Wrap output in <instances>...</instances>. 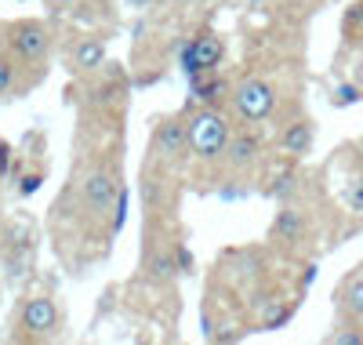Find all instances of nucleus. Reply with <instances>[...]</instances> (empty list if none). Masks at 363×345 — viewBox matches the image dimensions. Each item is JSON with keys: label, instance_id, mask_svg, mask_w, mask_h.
<instances>
[{"label": "nucleus", "instance_id": "26", "mask_svg": "<svg viewBox=\"0 0 363 345\" xmlns=\"http://www.w3.org/2000/svg\"><path fill=\"white\" fill-rule=\"evenodd\" d=\"M251 4H258V0H251Z\"/></svg>", "mask_w": 363, "mask_h": 345}, {"label": "nucleus", "instance_id": "17", "mask_svg": "<svg viewBox=\"0 0 363 345\" xmlns=\"http://www.w3.org/2000/svg\"><path fill=\"white\" fill-rule=\"evenodd\" d=\"M11 87H15V66L8 58H0V99L11 95Z\"/></svg>", "mask_w": 363, "mask_h": 345}, {"label": "nucleus", "instance_id": "5", "mask_svg": "<svg viewBox=\"0 0 363 345\" xmlns=\"http://www.w3.org/2000/svg\"><path fill=\"white\" fill-rule=\"evenodd\" d=\"M189 149V124H182L174 116L160 120L157 131H153V153L160 160H182Z\"/></svg>", "mask_w": 363, "mask_h": 345}, {"label": "nucleus", "instance_id": "19", "mask_svg": "<svg viewBox=\"0 0 363 345\" xmlns=\"http://www.w3.org/2000/svg\"><path fill=\"white\" fill-rule=\"evenodd\" d=\"M345 200H349V207H352L356 214H363V178L349 185V193H345Z\"/></svg>", "mask_w": 363, "mask_h": 345}, {"label": "nucleus", "instance_id": "6", "mask_svg": "<svg viewBox=\"0 0 363 345\" xmlns=\"http://www.w3.org/2000/svg\"><path fill=\"white\" fill-rule=\"evenodd\" d=\"M116 197H120V185H116L113 171L95 168V171H91V175L84 178V200H87V207H91V211H99V214L113 211Z\"/></svg>", "mask_w": 363, "mask_h": 345}, {"label": "nucleus", "instance_id": "23", "mask_svg": "<svg viewBox=\"0 0 363 345\" xmlns=\"http://www.w3.org/2000/svg\"><path fill=\"white\" fill-rule=\"evenodd\" d=\"M149 4H153V0H128V8H135V11H145Z\"/></svg>", "mask_w": 363, "mask_h": 345}, {"label": "nucleus", "instance_id": "21", "mask_svg": "<svg viewBox=\"0 0 363 345\" xmlns=\"http://www.w3.org/2000/svg\"><path fill=\"white\" fill-rule=\"evenodd\" d=\"M40 182H44L40 175H26V178H22V190H18V193H22V197H29V193H37V185H40Z\"/></svg>", "mask_w": 363, "mask_h": 345}, {"label": "nucleus", "instance_id": "10", "mask_svg": "<svg viewBox=\"0 0 363 345\" xmlns=\"http://www.w3.org/2000/svg\"><path fill=\"white\" fill-rule=\"evenodd\" d=\"M102 62H106V44L102 40L87 37V40L77 44V51H73V70L77 73H91V70H99Z\"/></svg>", "mask_w": 363, "mask_h": 345}, {"label": "nucleus", "instance_id": "8", "mask_svg": "<svg viewBox=\"0 0 363 345\" xmlns=\"http://www.w3.org/2000/svg\"><path fill=\"white\" fill-rule=\"evenodd\" d=\"M301 236H306V214H301L298 207H280L277 218H272V240L298 243Z\"/></svg>", "mask_w": 363, "mask_h": 345}, {"label": "nucleus", "instance_id": "20", "mask_svg": "<svg viewBox=\"0 0 363 345\" xmlns=\"http://www.w3.org/2000/svg\"><path fill=\"white\" fill-rule=\"evenodd\" d=\"M327 341H342V345H359L363 341V331H330Z\"/></svg>", "mask_w": 363, "mask_h": 345}, {"label": "nucleus", "instance_id": "13", "mask_svg": "<svg viewBox=\"0 0 363 345\" xmlns=\"http://www.w3.org/2000/svg\"><path fill=\"white\" fill-rule=\"evenodd\" d=\"M149 273H153V280H171V276H178L174 247H171V251H157L153 262H149Z\"/></svg>", "mask_w": 363, "mask_h": 345}, {"label": "nucleus", "instance_id": "11", "mask_svg": "<svg viewBox=\"0 0 363 345\" xmlns=\"http://www.w3.org/2000/svg\"><path fill=\"white\" fill-rule=\"evenodd\" d=\"M189 91H193V99L200 106H218V99L225 95V84L218 77H211V73H200V77H189Z\"/></svg>", "mask_w": 363, "mask_h": 345}, {"label": "nucleus", "instance_id": "24", "mask_svg": "<svg viewBox=\"0 0 363 345\" xmlns=\"http://www.w3.org/2000/svg\"><path fill=\"white\" fill-rule=\"evenodd\" d=\"M167 4H189V0H167Z\"/></svg>", "mask_w": 363, "mask_h": 345}, {"label": "nucleus", "instance_id": "3", "mask_svg": "<svg viewBox=\"0 0 363 345\" xmlns=\"http://www.w3.org/2000/svg\"><path fill=\"white\" fill-rule=\"evenodd\" d=\"M225 55V44L218 33H200L193 44L182 48V70H186V77H200V73H215L218 62Z\"/></svg>", "mask_w": 363, "mask_h": 345}, {"label": "nucleus", "instance_id": "7", "mask_svg": "<svg viewBox=\"0 0 363 345\" xmlns=\"http://www.w3.org/2000/svg\"><path fill=\"white\" fill-rule=\"evenodd\" d=\"M18 320H22V327H26L29 334L44 338V334H51V331L58 327V305H55L48 295H33V298H26Z\"/></svg>", "mask_w": 363, "mask_h": 345}, {"label": "nucleus", "instance_id": "15", "mask_svg": "<svg viewBox=\"0 0 363 345\" xmlns=\"http://www.w3.org/2000/svg\"><path fill=\"white\" fill-rule=\"evenodd\" d=\"M359 99H363V84H345V87L335 91V106H352Z\"/></svg>", "mask_w": 363, "mask_h": 345}, {"label": "nucleus", "instance_id": "12", "mask_svg": "<svg viewBox=\"0 0 363 345\" xmlns=\"http://www.w3.org/2000/svg\"><path fill=\"white\" fill-rule=\"evenodd\" d=\"M225 153H229V164H233V168H244V164H251L255 156H258V142H255L251 135H240V138L229 142Z\"/></svg>", "mask_w": 363, "mask_h": 345}, {"label": "nucleus", "instance_id": "25", "mask_svg": "<svg viewBox=\"0 0 363 345\" xmlns=\"http://www.w3.org/2000/svg\"><path fill=\"white\" fill-rule=\"evenodd\" d=\"M58 4H73V0H58Z\"/></svg>", "mask_w": 363, "mask_h": 345}, {"label": "nucleus", "instance_id": "16", "mask_svg": "<svg viewBox=\"0 0 363 345\" xmlns=\"http://www.w3.org/2000/svg\"><path fill=\"white\" fill-rule=\"evenodd\" d=\"M124 218H128V190H120V197L113 204V233L124 229Z\"/></svg>", "mask_w": 363, "mask_h": 345}, {"label": "nucleus", "instance_id": "22", "mask_svg": "<svg viewBox=\"0 0 363 345\" xmlns=\"http://www.w3.org/2000/svg\"><path fill=\"white\" fill-rule=\"evenodd\" d=\"M8 164H11V149H8V142H0V175L8 171Z\"/></svg>", "mask_w": 363, "mask_h": 345}, {"label": "nucleus", "instance_id": "4", "mask_svg": "<svg viewBox=\"0 0 363 345\" xmlns=\"http://www.w3.org/2000/svg\"><path fill=\"white\" fill-rule=\"evenodd\" d=\"M8 44H11V51L22 58V62H37V58H44L48 55V48H51V33H48V26L44 22H15L11 29H8Z\"/></svg>", "mask_w": 363, "mask_h": 345}, {"label": "nucleus", "instance_id": "18", "mask_svg": "<svg viewBox=\"0 0 363 345\" xmlns=\"http://www.w3.org/2000/svg\"><path fill=\"white\" fill-rule=\"evenodd\" d=\"M174 262H178V276H189L193 273V255L186 243H174Z\"/></svg>", "mask_w": 363, "mask_h": 345}, {"label": "nucleus", "instance_id": "14", "mask_svg": "<svg viewBox=\"0 0 363 345\" xmlns=\"http://www.w3.org/2000/svg\"><path fill=\"white\" fill-rule=\"evenodd\" d=\"M345 309L352 312L356 320H363V276H356L352 284L345 288Z\"/></svg>", "mask_w": 363, "mask_h": 345}, {"label": "nucleus", "instance_id": "9", "mask_svg": "<svg viewBox=\"0 0 363 345\" xmlns=\"http://www.w3.org/2000/svg\"><path fill=\"white\" fill-rule=\"evenodd\" d=\"M313 138H316L313 120H294V124H287L284 135H280V149L291 153V156H306L313 149Z\"/></svg>", "mask_w": 363, "mask_h": 345}, {"label": "nucleus", "instance_id": "1", "mask_svg": "<svg viewBox=\"0 0 363 345\" xmlns=\"http://www.w3.org/2000/svg\"><path fill=\"white\" fill-rule=\"evenodd\" d=\"M229 142H233V131L215 106H203L189 116V149L200 160H218L229 149Z\"/></svg>", "mask_w": 363, "mask_h": 345}, {"label": "nucleus", "instance_id": "2", "mask_svg": "<svg viewBox=\"0 0 363 345\" xmlns=\"http://www.w3.org/2000/svg\"><path fill=\"white\" fill-rule=\"evenodd\" d=\"M233 109L240 120H247V124H262L272 116V109H277V91H272L269 80H240L236 91H233Z\"/></svg>", "mask_w": 363, "mask_h": 345}]
</instances>
